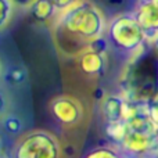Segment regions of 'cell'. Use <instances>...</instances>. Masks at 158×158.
Returning <instances> with one entry per match:
<instances>
[{
    "label": "cell",
    "mask_w": 158,
    "mask_h": 158,
    "mask_svg": "<svg viewBox=\"0 0 158 158\" xmlns=\"http://www.w3.org/2000/svg\"><path fill=\"white\" fill-rule=\"evenodd\" d=\"M3 128L10 135H19L24 129V125H22V121L17 115L10 114L6 115L4 119H3Z\"/></svg>",
    "instance_id": "cell-12"
},
{
    "label": "cell",
    "mask_w": 158,
    "mask_h": 158,
    "mask_svg": "<svg viewBox=\"0 0 158 158\" xmlns=\"http://www.w3.org/2000/svg\"><path fill=\"white\" fill-rule=\"evenodd\" d=\"M133 15L147 39L153 40L158 35V0H142L135 8Z\"/></svg>",
    "instance_id": "cell-6"
},
{
    "label": "cell",
    "mask_w": 158,
    "mask_h": 158,
    "mask_svg": "<svg viewBox=\"0 0 158 158\" xmlns=\"http://www.w3.org/2000/svg\"><path fill=\"white\" fill-rule=\"evenodd\" d=\"M56 35H63L69 40H82L89 44L90 40L103 35L106 21L100 8L92 2L81 0L68 10L57 15Z\"/></svg>",
    "instance_id": "cell-1"
},
{
    "label": "cell",
    "mask_w": 158,
    "mask_h": 158,
    "mask_svg": "<svg viewBox=\"0 0 158 158\" xmlns=\"http://www.w3.org/2000/svg\"><path fill=\"white\" fill-rule=\"evenodd\" d=\"M28 10L32 18L38 22H47L60 14V11L53 4L52 0H35L28 7Z\"/></svg>",
    "instance_id": "cell-9"
},
{
    "label": "cell",
    "mask_w": 158,
    "mask_h": 158,
    "mask_svg": "<svg viewBox=\"0 0 158 158\" xmlns=\"http://www.w3.org/2000/svg\"><path fill=\"white\" fill-rule=\"evenodd\" d=\"M108 46H110L108 39H106L103 35L93 39V40H90L89 44H87L89 49L94 50V52H97V53H101V54H106V52L108 50Z\"/></svg>",
    "instance_id": "cell-16"
},
{
    "label": "cell",
    "mask_w": 158,
    "mask_h": 158,
    "mask_svg": "<svg viewBox=\"0 0 158 158\" xmlns=\"http://www.w3.org/2000/svg\"><path fill=\"white\" fill-rule=\"evenodd\" d=\"M107 39L115 49L132 53L144 44L147 36L133 13H122L111 19L107 31Z\"/></svg>",
    "instance_id": "cell-2"
},
{
    "label": "cell",
    "mask_w": 158,
    "mask_h": 158,
    "mask_svg": "<svg viewBox=\"0 0 158 158\" xmlns=\"http://www.w3.org/2000/svg\"><path fill=\"white\" fill-rule=\"evenodd\" d=\"M78 65L81 71L87 77L101 75L106 69V54L86 47L78 54Z\"/></svg>",
    "instance_id": "cell-8"
},
{
    "label": "cell",
    "mask_w": 158,
    "mask_h": 158,
    "mask_svg": "<svg viewBox=\"0 0 158 158\" xmlns=\"http://www.w3.org/2000/svg\"><path fill=\"white\" fill-rule=\"evenodd\" d=\"M122 156L131 158H148L153 156L156 158L158 150V133L147 132H126L122 143H121Z\"/></svg>",
    "instance_id": "cell-4"
},
{
    "label": "cell",
    "mask_w": 158,
    "mask_h": 158,
    "mask_svg": "<svg viewBox=\"0 0 158 158\" xmlns=\"http://www.w3.org/2000/svg\"><path fill=\"white\" fill-rule=\"evenodd\" d=\"M85 158H125V157L111 147H101L97 148V150L90 151Z\"/></svg>",
    "instance_id": "cell-14"
},
{
    "label": "cell",
    "mask_w": 158,
    "mask_h": 158,
    "mask_svg": "<svg viewBox=\"0 0 158 158\" xmlns=\"http://www.w3.org/2000/svg\"><path fill=\"white\" fill-rule=\"evenodd\" d=\"M6 104H7V101H6V97H4V94H3L2 92H0V115L4 112V110H6Z\"/></svg>",
    "instance_id": "cell-19"
},
{
    "label": "cell",
    "mask_w": 158,
    "mask_h": 158,
    "mask_svg": "<svg viewBox=\"0 0 158 158\" xmlns=\"http://www.w3.org/2000/svg\"><path fill=\"white\" fill-rule=\"evenodd\" d=\"M146 107H147V112L150 115L151 121L156 123V126L158 128V90L150 98L146 100Z\"/></svg>",
    "instance_id": "cell-15"
},
{
    "label": "cell",
    "mask_w": 158,
    "mask_h": 158,
    "mask_svg": "<svg viewBox=\"0 0 158 158\" xmlns=\"http://www.w3.org/2000/svg\"><path fill=\"white\" fill-rule=\"evenodd\" d=\"M0 150H2V143H0Z\"/></svg>",
    "instance_id": "cell-22"
},
{
    "label": "cell",
    "mask_w": 158,
    "mask_h": 158,
    "mask_svg": "<svg viewBox=\"0 0 158 158\" xmlns=\"http://www.w3.org/2000/svg\"><path fill=\"white\" fill-rule=\"evenodd\" d=\"M52 2L57 7V10L60 13H63V11L68 10L69 7H72L74 4H77L78 2H81V0H52Z\"/></svg>",
    "instance_id": "cell-17"
},
{
    "label": "cell",
    "mask_w": 158,
    "mask_h": 158,
    "mask_svg": "<svg viewBox=\"0 0 158 158\" xmlns=\"http://www.w3.org/2000/svg\"><path fill=\"white\" fill-rule=\"evenodd\" d=\"M14 3V6H19V7H29L35 0H11Z\"/></svg>",
    "instance_id": "cell-18"
},
{
    "label": "cell",
    "mask_w": 158,
    "mask_h": 158,
    "mask_svg": "<svg viewBox=\"0 0 158 158\" xmlns=\"http://www.w3.org/2000/svg\"><path fill=\"white\" fill-rule=\"evenodd\" d=\"M126 106L128 100L121 94H107L101 100V114L106 121V123L110 122H119L125 119Z\"/></svg>",
    "instance_id": "cell-7"
},
{
    "label": "cell",
    "mask_w": 158,
    "mask_h": 158,
    "mask_svg": "<svg viewBox=\"0 0 158 158\" xmlns=\"http://www.w3.org/2000/svg\"><path fill=\"white\" fill-rule=\"evenodd\" d=\"M153 47H154V52H156V56L158 57V35L153 39Z\"/></svg>",
    "instance_id": "cell-20"
},
{
    "label": "cell",
    "mask_w": 158,
    "mask_h": 158,
    "mask_svg": "<svg viewBox=\"0 0 158 158\" xmlns=\"http://www.w3.org/2000/svg\"><path fill=\"white\" fill-rule=\"evenodd\" d=\"M14 3L11 0H0V29L7 27L13 17Z\"/></svg>",
    "instance_id": "cell-13"
},
{
    "label": "cell",
    "mask_w": 158,
    "mask_h": 158,
    "mask_svg": "<svg viewBox=\"0 0 158 158\" xmlns=\"http://www.w3.org/2000/svg\"><path fill=\"white\" fill-rule=\"evenodd\" d=\"M156 158H158V150H157V156H156Z\"/></svg>",
    "instance_id": "cell-21"
},
{
    "label": "cell",
    "mask_w": 158,
    "mask_h": 158,
    "mask_svg": "<svg viewBox=\"0 0 158 158\" xmlns=\"http://www.w3.org/2000/svg\"><path fill=\"white\" fill-rule=\"evenodd\" d=\"M0 158H2V157H0Z\"/></svg>",
    "instance_id": "cell-23"
},
{
    "label": "cell",
    "mask_w": 158,
    "mask_h": 158,
    "mask_svg": "<svg viewBox=\"0 0 158 158\" xmlns=\"http://www.w3.org/2000/svg\"><path fill=\"white\" fill-rule=\"evenodd\" d=\"M58 139L46 131H32L17 142L13 158H60Z\"/></svg>",
    "instance_id": "cell-3"
},
{
    "label": "cell",
    "mask_w": 158,
    "mask_h": 158,
    "mask_svg": "<svg viewBox=\"0 0 158 158\" xmlns=\"http://www.w3.org/2000/svg\"><path fill=\"white\" fill-rule=\"evenodd\" d=\"M28 78V72L24 67H10L7 71L4 72V81L10 85H21L27 81Z\"/></svg>",
    "instance_id": "cell-11"
},
{
    "label": "cell",
    "mask_w": 158,
    "mask_h": 158,
    "mask_svg": "<svg viewBox=\"0 0 158 158\" xmlns=\"http://www.w3.org/2000/svg\"><path fill=\"white\" fill-rule=\"evenodd\" d=\"M50 112L60 125L74 126L82 119L83 110L77 98L71 96H60L52 101Z\"/></svg>",
    "instance_id": "cell-5"
},
{
    "label": "cell",
    "mask_w": 158,
    "mask_h": 158,
    "mask_svg": "<svg viewBox=\"0 0 158 158\" xmlns=\"http://www.w3.org/2000/svg\"><path fill=\"white\" fill-rule=\"evenodd\" d=\"M126 132H128V126L125 123V119L119 121V122L106 123V135L115 146H121Z\"/></svg>",
    "instance_id": "cell-10"
}]
</instances>
